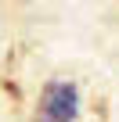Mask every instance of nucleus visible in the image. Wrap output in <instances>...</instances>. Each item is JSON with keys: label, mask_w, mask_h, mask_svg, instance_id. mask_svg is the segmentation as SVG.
<instances>
[{"label": "nucleus", "mask_w": 119, "mask_h": 122, "mask_svg": "<svg viewBox=\"0 0 119 122\" xmlns=\"http://www.w3.org/2000/svg\"><path fill=\"white\" fill-rule=\"evenodd\" d=\"M40 115H43V118H76V115H79L76 86H72V83H51V86L43 90Z\"/></svg>", "instance_id": "f257e3e1"}]
</instances>
